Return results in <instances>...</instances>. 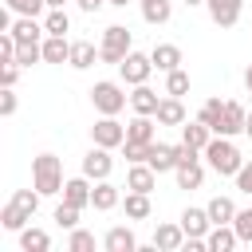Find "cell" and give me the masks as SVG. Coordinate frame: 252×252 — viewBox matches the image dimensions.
<instances>
[{"label": "cell", "mask_w": 252, "mask_h": 252, "mask_svg": "<svg viewBox=\"0 0 252 252\" xmlns=\"http://www.w3.org/2000/svg\"><path fill=\"white\" fill-rule=\"evenodd\" d=\"M205 161H209V169H213L217 177H236V173H240V165H244V158H240L236 142H232V138H224V134H213V142L205 146Z\"/></svg>", "instance_id": "1"}, {"label": "cell", "mask_w": 252, "mask_h": 252, "mask_svg": "<svg viewBox=\"0 0 252 252\" xmlns=\"http://www.w3.org/2000/svg\"><path fill=\"white\" fill-rule=\"evenodd\" d=\"M32 185H35L43 197L63 193V161H59L55 154H39V158H32Z\"/></svg>", "instance_id": "2"}, {"label": "cell", "mask_w": 252, "mask_h": 252, "mask_svg": "<svg viewBox=\"0 0 252 252\" xmlns=\"http://www.w3.org/2000/svg\"><path fill=\"white\" fill-rule=\"evenodd\" d=\"M134 51V35H130V28H122V24H110V28H102V43H98V63H122L126 55Z\"/></svg>", "instance_id": "3"}, {"label": "cell", "mask_w": 252, "mask_h": 252, "mask_svg": "<svg viewBox=\"0 0 252 252\" xmlns=\"http://www.w3.org/2000/svg\"><path fill=\"white\" fill-rule=\"evenodd\" d=\"M91 102H94L98 114H122L126 102H130V94H126L122 83H114V79H98V83L91 87Z\"/></svg>", "instance_id": "4"}, {"label": "cell", "mask_w": 252, "mask_h": 252, "mask_svg": "<svg viewBox=\"0 0 252 252\" xmlns=\"http://www.w3.org/2000/svg\"><path fill=\"white\" fill-rule=\"evenodd\" d=\"M91 142L94 146H106V150H122L126 126L118 122V114H98V122L91 126Z\"/></svg>", "instance_id": "5"}, {"label": "cell", "mask_w": 252, "mask_h": 252, "mask_svg": "<svg viewBox=\"0 0 252 252\" xmlns=\"http://www.w3.org/2000/svg\"><path fill=\"white\" fill-rule=\"evenodd\" d=\"M118 75H122L126 87H138V83H146V79L154 75V59L142 55V51H130V55L118 63Z\"/></svg>", "instance_id": "6"}, {"label": "cell", "mask_w": 252, "mask_h": 252, "mask_svg": "<svg viewBox=\"0 0 252 252\" xmlns=\"http://www.w3.org/2000/svg\"><path fill=\"white\" fill-rule=\"evenodd\" d=\"M110 169H114V158H110V150H106V146H91V150L83 154V173H87L91 181L110 177Z\"/></svg>", "instance_id": "7"}, {"label": "cell", "mask_w": 252, "mask_h": 252, "mask_svg": "<svg viewBox=\"0 0 252 252\" xmlns=\"http://www.w3.org/2000/svg\"><path fill=\"white\" fill-rule=\"evenodd\" d=\"M205 8H209V20L217 28H236L240 12H244V0H205Z\"/></svg>", "instance_id": "8"}, {"label": "cell", "mask_w": 252, "mask_h": 252, "mask_svg": "<svg viewBox=\"0 0 252 252\" xmlns=\"http://www.w3.org/2000/svg\"><path fill=\"white\" fill-rule=\"evenodd\" d=\"M158 177H161V173H158L150 161H130V169H126V189H138V193H154Z\"/></svg>", "instance_id": "9"}, {"label": "cell", "mask_w": 252, "mask_h": 252, "mask_svg": "<svg viewBox=\"0 0 252 252\" xmlns=\"http://www.w3.org/2000/svg\"><path fill=\"white\" fill-rule=\"evenodd\" d=\"M158 126H185L189 122V114H185V102L177 98V94H165L161 102H158Z\"/></svg>", "instance_id": "10"}, {"label": "cell", "mask_w": 252, "mask_h": 252, "mask_svg": "<svg viewBox=\"0 0 252 252\" xmlns=\"http://www.w3.org/2000/svg\"><path fill=\"white\" fill-rule=\"evenodd\" d=\"M118 205H122V193H118V185H110V177L94 181V193H91V209H94V213H110V209H118Z\"/></svg>", "instance_id": "11"}, {"label": "cell", "mask_w": 252, "mask_h": 252, "mask_svg": "<svg viewBox=\"0 0 252 252\" xmlns=\"http://www.w3.org/2000/svg\"><path fill=\"white\" fill-rule=\"evenodd\" d=\"M244 122H248V110H244L240 102H224V114H220V126H217V134H224V138H236V134H244Z\"/></svg>", "instance_id": "12"}, {"label": "cell", "mask_w": 252, "mask_h": 252, "mask_svg": "<svg viewBox=\"0 0 252 252\" xmlns=\"http://www.w3.org/2000/svg\"><path fill=\"white\" fill-rule=\"evenodd\" d=\"M126 142H138V146H150V142H158L154 114H134V118L126 122Z\"/></svg>", "instance_id": "13"}, {"label": "cell", "mask_w": 252, "mask_h": 252, "mask_svg": "<svg viewBox=\"0 0 252 252\" xmlns=\"http://www.w3.org/2000/svg\"><path fill=\"white\" fill-rule=\"evenodd\" d=\"M91 193H94V185H91V177H87V173H79V177H67V181H63V201H71V205H79V209H87V205H91Z\"/></svg>", "instance_id": "14"}, {"label": "cell", "mask_w": 252, "mask_h": 252, "mask_svg": "<svg viewBox=\"0 0 252 252\" xmlns=\"http://www.w3.org/2000/svg\"><path fill=\"white\" fill-rule=\"evenodd\" d=\"M181 228H185V236H209V228H213V220H209V209H197V205H189V209H181Z\"/></svg>", "instance_id": "15"}, {"label": "cell", "mask_w": 252, "mask_h": 252, "mask_svg": "<svg viewBox=\"0 0 252 252\" xmlns=\"http://www.w3.org/2000/svg\"><path fill=\"white\" fill-rule=\"evenodd\" d=\"M102 248H106V252H138V236H134V228L114 224V228H106Z\"/></svg>", "instance_id": "16"}, {"label": "cell", "mask_w": 252, "mask_h": 252, "mask_svg": "<svg viewBox=\"0 0 252 252\" xmlns=\"http://www.w3.org/2000/svg\"><path fill=\"white\" fill-rule=\"evenodd\" d=\"M12 35H16V43H43L47 28H43L35 16H16V24H12Z\"/></svg>", "instance_id": "17"}, {"label": "cell", "mask_w": 252, "mask_h": 252, "mask_svg": "<svg viewBox=\"0 0 252 252\" xmlns=\"http://www.w3.org/2000/svg\"><path fill=\"white\" fill-rule=\"evenodd\" d=\"M150 59H154V67L161 71V75H169V71H177L181 67V47L177 43H154V51H150Z\"/></svg>", "instance_id": "18"}, {"label": "cell", "mask_w": 252, "mask_h": 252, "mask_svg": "<svg viewBox=\"0 0 252 252\" xmlns=\"http://www.w3.org/2000/svg\"><path fill=\"white\" fill-rule=\"evenodd\" d=\"M154 248H161V252L185 248V228H181V220H177V224H158V228H154Z\"/></svg>", "instance_id": "19"}, {"label": "cell", "mask_w": 252, "mask_h": 252, "mask_svg": "<svg viewBox=\"0 0 252 252\" xmlns=\"http://www.w3.org/2000/svg\"><path fill=\"white\" fill-rule=\"evenodd\" d=\"M158 102H161V94L154 87H146V83H138L130 91V110L134 114H158Z\"/></svg>", "instance_id": "20"}, {"label": "cell", "mask_w": 252, "mask_h": 252, "mask_svg": "<svg viewBox=\"0 0 252 252\" xmlns=\"http://www.w3.org/2000/svg\"><path fill=\"white\" fill-rule=\"evenodd\" d=\"M146 161H150L158 173H173V169H177V150H173V146H165V142H150Z\"/></svg>", "instance_id": "21"}, {"label": "cell", "mask_w": 252, "mask_h": 252, "mask_svg": "<svg viewBox=\"0 0 252 252\" xmlns=\"http://www.w3.org/2000/svg\"><path fill=\"white\" fill-rule=\"evenodd\" d=\"M205 244H209V252H232L240 244V236H236L232 224H213L209 236H205Z\"/></svg>", "instance_id": "22"}, {"label": "cell", "mask_w": 252, "mask_h": 252, "mask_svg": "<svg viewBox=\"0 0 252 252\" xmlns=\"http://www.w3.org/2000/svg\"><path fill=\"white\" fill-rule=\"evenodd\" d=\"M43 63H71V39L67 35H43Z\"/></svg>", "instance_id": "23"}, {"label": "cell", "mask_w": 252, "mask_h": 252, "mask_svg": "<svg viewBox=\"0 0 252 252\" xmlns=\"http://www.w3.org/2000/svg\"><path fill=\"white\" fill-rule=\"evenodd\" d=\"M94 59H98V47H94L91 39H71V67H75V71L94 67Z\"/></svg>", "instance_id": "24"}, {"label": "cell", "mask_w": 252, "mask_h": 252, "mask_svg": "<svg viewBox=\"0 0 252 252\" xmlns=\"http://www.w3.org/2000/svg\"><path fill=\"white\" fill-rule=\"evenodd\" d=\"M173 177H177V189H201V181H205V165H201V158H197V161L177 165V169H173Z\"/></svg>", "instance_id": "25"}, {"label": "cell", "mask_w": 252, "mask_h": 252, "mask_svg": "<svg viewBox=\"0 0 252 252\" xmlns=\"http://www.w3.org/2000/svg\"><path fill=\"white\" fill-rule=\"evenodd\" d=\"M122 209H126V217H130V220H146V217L154 213L150 193H138V189H130V193L122 197Z\"/></svg>", "instance_id": "26"}, {"label": "cell", "mask_w": 252, "mask_h": 252, "mask_svg": "<svg viewBox=\"0 0 252 252\" xmlns=\"http://www.w3.org/2000/svg\"><path fill=\"white\" fill-rule=\"evenodd\" d=\"M181 142H189L193 150H201V154H205V146L213 142V130H209L201 118H197V122H185V126H181Z\"/></svg>", "instance_id": "27"}, {"label": "cell", "mask_w": 252, "mask_h": 252, "mask_svg": "<svg viewBox=\"0 0 252 252\" xmlns=\"http://www.w3.org/2000/svg\"><path fill=\"white\" fill-rule=\"evenodd\" d=\"M205 209H209V220H213V224H232V220H236V205H232V197H213Z\"/></svg>", "instance_id": "28"}, {"label": "cell", "mask_w": 252, "mask_h": 252, "mask_svg": "<svg viewBox=\"0 0 252 252\" xmlns=\"http://www.w3.org/2000/svg\"><path fill=\"white\" fill-rule=\"evenodd\" d=\"M20 248H24V252H47V248H51V236H47L43 228H32V224H28V228H20Z\"/></svg>", "instance_id": "29"}, {"label": "cell", "mask_w": 252, "mask_h": 252, "mask_svg": "<svg viewBox=\"0 0 252 252\" xmlns=\"http://www.w3.org/2000/svg\"><path fill=\"white\" fill-rule=\"evenodd\" d=\"M28 220H32V217H28V213H24L16 201H8V205L0 209V224H4L8 232H20V228H28Z\"/></svg>", "instance_id": "30"}, {"label": "cell", "mask_w": 252, "mask_h": 252, "mask_svg": "<svg viewBox=\"0 0 252 252\" xmlns=\"http://www.w3.org/2000/svg\"><path fill=\"white\" fill-rule=\"evenodd\" d=\"M169 12H173L169 0H146V4H142V20L154 24V28H158V24H169Z\"/></svg>", "instance_id": "31"}, {"label": "cell", "mask_w": 252, "mask_h": 252, "mask_svg": "<svg viewBox=\"0 0 252 252\" xmlns=\"http://www.w3.org/2000/svg\"><path fill=\"white\" fill-rule=\"evenodd\" d=\"M220 114H224V102H220L217 94H213V98H205V102H201V110H197V118H201L213 134H217V126H220Z\"/></svg>", "instance_id": "32"}, {"label": "cell", "mask_w": 252, "mask_h": 252, "mask_svg": "<svg viewBox=\"0 0 252 252\" xmlns=\"http://www.w3.org/2000/svg\"><path fill=\"white\" fill-rule=\"evenodd\" d=\"M43 28H47V35H67V32H71V16H67L63 8H47Z\"/></svg>", "instance_id": "33"}, {"label": "cell", "mask_w": 252, "mask_h": 252, "mask_svg": "<svg viewBox=\"0 0 252 252\" xmlns=\"http://www.w3.org/2000/svg\"><path fill=\"white\" fill-rule=\"evenodd\" d=\"M79 213H83L79 205H71V201H59L51 217H55V224H59V228H79Z\"/></svg>", "instance_id": "34"}, {"label": "cell", "mask_w": 252, "mask_h": 252, "mask_svg": "<svg viewBox=\"0 0 252 252\" xmlns=\"http://www.w3.org/2000/svg\"><path fill=\"white\" fill-rule=\"evenodd\" d=\"M39 197H43V193H39L35 185H32V189H16V193H12V201H16V205H20L28 217H35V209H39Z\"/></svg>", "instance_id": "35"}, {"label": "cell", "mask_w": 252, "mask_h": 252, "mask_svg": "<svg viewBox=\"0 0 252 252\" xmlns=\"http://www.w3.org/2000/svg\"><path fill=\"white\" fill-rule=\"evenodd\" d=\"M165 94H177V98L189 94V71H181V67L169 71V75H165Z\"/></svg>", "instance_id": "36"}, {"label": "cell", "mask_w": 252, "mask_h": 252, "mask_svg": "<svg viewBox=\"0 0 252 252\" xmlns=\"http://www.w3.org/2000/svg\"><path fill=\"white\" fill-rule=\"evenodd\" d=\"M94 248V232H87V228H71V236H67V252H91Z\"/></svg>", "instance_id": "37"}, {"label": "cell", "mask_w": 252, "mask_h": 252, "mask_svg": "<svg viewBox=\"0 0 252 252\" xmlns=\"http://www.w3.org/2000/svg\"><path fill=\"white\" fill-rule=\"evenodd\" d=\"M232 228H236L240 244H252V205H248V209H236V220H232Z\"/></svg>", "instance_id": "38"}, {"label": "cell", "mask_w": 252, "mask_h": 252, "mask_svg": "<svg viewBox=\"0 0 252 252\" xmlns=\"http://www.w3.org/2000/svg\"><path fill=\"white\" fill-rule=\"evenodd\" d=\"M16 16H39L43 8H47V0H4Z\"/></svg>", "instance_id": "39"}, {"label": "cell", "mask_w": 252, "mask_h": 252, "mask_svg": "<svg viewBox=\"0 0 252 252\" xmlns=\"http://www.w3.org/2000/svg\"><path fill=\"white\" fill-rule=\"evenodd\" d=\"M146 154H150V146H138V142H122V158H126V161H146Z\"/></svg>", "instance_id": "40"}, {"label": "cell", "mask_w": 252, "mask_h": 252, "mask_svg": "<svg viewBox=\"0 0 252 252\" xmlns=\"http://www.w3.org/2000/svg\"><path fill=\"white\" fill-rule=\"evenodd\" d=\"M16 106H20V102H16V91H12V87H4V94H0V114H4V118H12V114H16Z\"/></svg>", "instance_id": "41"}, {"label": "cell", "mask_w": 252, "mask_h": 252, "mask_svg": "<svg viewBox=\"0 0 252 252\" xmlns=\"http://www.w3.org/2000/svg\"><path fill=\"white\" fill-rule=\"evenodd\" d=\"M236 189L252 197V161H244V165H240V173H236Z\"/></svg>", "instance_id": "42"}, {"label": "cell", "mask_w": 252, "mask_h": 252, "mask_svg": "<svg viewBox=\"0 0 252 252\" xmlns=\"http://www.w3.org/2000/svg\"><path fill=\"white\" fill-rule=\"evenodd\" d=\"M16 79H20V63H0V83L16 87Z\"/></svg>", "instance_id": "43"}, {"label": "cell", "mask_w": 252, "mask_h": 252, "mask_svg": "<svg viewBox=\"0 0 252 252\" xmlns=\"http://www.w3.org/2000/svg\"><path fill=\"white\" fill-rule=\"evenodd\" d=\"M75 4H79V8L87 12V16H94V12H98V8L106 4V0H75Z\"/></svg>", "instance_id": "44"}, {"label": "cell", "mask_w": 252, "mask_h": 252, "mask_svg": "<svg viewBox=\"0 0 252 252\" xmlns=\"http://www.w3.org/2000/svg\"><path fill=\"white\" fill-rule=\"evenodd\" d=\"M244 87H248V94H252V63H248V71H244Z\"/></svg>", "instance_id": "45"}, {"label": "cell", "mask_w": 252, "mask_h": 252, "mask_svg": "<svg viewBox=\"0 0 252 252\" xmlns=\"http://www.w3.org/2000/svg\"><path fill=\"white\" fill-rule=\"evenodd\" d=\"M244 134L252 138V110H248V122H244Z\"/></svg>", "instance_id": "46"}, {"label": "cell", "mask_w": 252, "mask_h": 252, "mask_svg": "<svg viewBox=\"0 0 252 252\" xmlns=\"http://www.w3.org/2000/svg\"><path fill=\"white\" fill-rule=\"evenodd\" d=\"M106 4H114V8H126V4H130V0H106Z\"/></svg>", "instance_id": "47"}, {"label": "cell", "mask_w": 252, "mask_h": 252, "mask_svg": "<svg viewBox=\"0 0 252 252\" xmlns=\"http://www.w3.org/2000/svg\"><path fill=\"white\" fill-rule=\"evenodd\" d=\"M63 4H67V0H47V8H63Z\"/></svg>", "instance_id": "48"}, {"label": "cell", "mask_w": 252, "mask_h": 252, "mask_svg": "<svg viewBox=\"0 0 252 252\" xmlns=\"http://www.w3.org/2000/svg\"><path fill=\"white\" fill-rule=\"evenodd\" d=\"M185 4H189V8H197V4H205V0H185Z\"/></svg>", "instance_id": "49"}, {"label": "cell", "mask_w": 252, "mask_h": 252, "mask_svg": "<svg viewBox=\"0 0 252 252\" xmlns=\"http://www.w3.org/2000/svg\"><path fill=\"white\" fill-rule=\"evenodd\" d=\"M138 4H146V0H138Z\"/></svg>", "instance_id": "50"}]
</instances>
